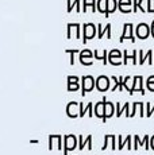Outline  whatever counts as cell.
Here are the masks:
<instances>
[{
	"label": "cell",
	"mask_w": 154,
	"mask_h": 155,
	"mask_svg": "<svg viewBox=\"0 0 154 155\" xmlns=\"http://www.w3.org/2000/svg\"><path fill=\"white\" fill-rule=\"evenodd\" d=\"M64 142H65V148H64V154H68L70 150H75V147H76V143H77V139H76V136H73V135H66L64 138Z\"/></svg>",
	"instance_id": "cell-1"
},
{
	"label": "cell",
	"mask_w": 154,
	"mask_h": 155,
	"mask_svg": "<svg viewBox=\"0 0 154 155\" xmlns=\"http://www.w3.org/2000/svg\"><path fill=\"white\" fill-rule=\"evenodd\" d=\"M79 88H80V86H79V84H77V81H73V84L69 81V85H68V91H70V92H72V91H73V92H76Z\"/></svg>",
	"instance_id": "cell-16"
},
{
	"label": "cell",
	"mask_w": 154,
	"mask_h": 155,
	"mask_svg": "<svg viewBox=\"0 0 154 155\" xmlns=\"http://www.w3.org/2000/svg\"><path fill=\"white\" fill-rule=\"evenodd\" d=\"M104 112H105V101L103 100L95 105V113H96L97 116H103V117H104Z\"/></svg>",
	"instance_id": "cell-10"
},
{
	"label": "cell",
	"mask_w": 154,
	"mask_h": 155,
	"mask_svg": "<svg viewBox=\"0 0 154 155\" xmlns=\"http://www.w3.org/2000/svg\"><path fill=\"white\" fill-rule=\"evenodd\" d=\"M77 108H80L79 103H69L68 104V115L70 116V117H77Z\"/></svg>",
	"instance_id": "cell-8"
},
{
	"label": "cell",
	"mask_w": 154,
	"mask_h": 155,
	"mask_svg": "<svg viewBox=\"0 0 154 155\" xmlns=\"http://www.w3.org/2000/svg\"><path fill=\"white\" fill-rule=\"evenodd\" d=\"M153 53H154V51L149 50V51H147V54H146V55H143V51H139V54H141V61H139V64L142 65L145 61H146V59H149L150 64H153V61H152V55H153Z\"/></svg>",
	"instance_id": "cell-14"
},
{
	"label": "cell",
	"mask_w": 154,
	"mask_h": 155,
	"mask_svg": "<svg viewBox=\"0 0 154 155\" xmlns=\"http://www.w3.org/2000/svg\"><path fill=\"white\" fill-rule=\"evenodd\" d=\"M87 57H92V51H89V50H84V51L81 53V57H80L81 62L84 61V58H87Z\"/></svg>",
	"instance_id": "cell-18"
},
{
	"label": "cell",
	"mask_w": 154,
	"mask_h": 155,
	"mask_svg": "<svg viewBox=\"0 0 154 155\" xmlns=\"http://www.w3.org/2000/svg\"><path fill=\"white\" fill-rule=\"evenodd\" d=\"M79 105H80V116H81V117H84V115H85V112H87V111H89V116H91V117L93 116V112H92V107L93 105H92V103H88V105L85 107V108H84V104H82V103H80Z\"/></svg>",
	"instance_id": "cell-11"
},
{
	"label": "cell",
	"mask_w": 154,
	"mask_h": 155,
	"mask_svg": "<svg viewBox=\"0 0 154 155\" xmlns=\"http://www.w3.org/2000/svg\"><path fill=\"white\" fill-rule=\"evenodd\" d=\"M120 55H122V53H120L119 50H112V51L109 53V59H112L114 57H116L118 58V57H120Z\"/></svg>",
	"instance_id": "cell-19"
},
{
	"label": "cell",
	"mask_w": 154,
	"mask_h": 155,
	"mask_svg": "<svg viewBox=\"0 0 154 155\" xmlns=\"http://www.w3.org/2000/svg\"><path fill=\"white\" fill-rule=\"evenodd\" d=\"M105 101V97H104ZM114 113V104L109 103V101H105V112H104V117H103V121H105V119L109 117V116Z\"/></svg>",
	"instance_id": "cell-13"
},
{
	"label": "cell",
	"mask_w": 154,
	"mask_h": 155,
	"mask_svg": "<svg viewBox=\"0 0 154 155\" xmlns=\"http://www.w3.org/2000/svg\"><path fill=\"white\" fill-rule=\"evenodd\" d=\"M93 85H95V81L91 76H87V77H82V91H81V94L85 96V92L88 91H92L93 89Z\"/></svg>",
	"instance_id": "cell-2"
},
{
	"label": "cell",
	"mask_w": 154,
	"mask_h": 155,
	"mask_svg": "<svg viewBox=\"0 0 154 155\" xmlns=\"http://www.w3.org/2000/svg\"><path fill=\"white\" fill-rule=\"evenodd\" d=\"M96 88L99 89L100 92H104L109 89V80L105 76H100L96 81Z\"/></svg>",
	"instance_id": "cell-5"
},
{
	"label": "cell",
	"mask_w": 154,
	"mask_h": 155,
	"mask_svg": "<svg viewBox=\"0 0 154 155\" xmlns=\"http://www.w3.org/2000/svg\"><path fill=\"white\" fill-rule=\"evenodd\" d=\"M107 4H108V7H107V15H105V16H108L109 12H114L115 11V7H116V0H107Z\"/></svg>",
	"instance_id": "cell-15"
},
{
	"label": "cell",
	"mask_w": 154,
	"mask_h": 155,
	"mask_svg": "<svg viewBox=\"0 0 154 155\" xmlns=\"http://www.w3.org/2000/svg\"><path fill=\"white\" fill-rule=\"evenodd\" d=\"M134 140H135V150H137L138 148V146H143L145 144V147H146V150H149V136H145V139L143 140H141V139H139V136L138 135H135L134 136Z\"/></svg>",
	"instance_id": "cell-9"
},
{
	"label": "cell",
	"mask_w": 154,
	"mask_h": 155,
	"mask_svg": "<svg viewBox=\"0 0 154 155\" xmlns=\"http://www.w3.org/2000/svg\"><path fill=\"white\" fill-rule=\"evenodd\" d=\"M68 2H69V5H70V0H68ZM79 3H80V0H76V3H75V5L77 7V12H80V8H79ZM70 11H72V5H70V7H68V12H70Z\"/></svg>",
	"instance_id": "cell-21"
},
{
	"label": "cell",
	"mask_w": 154,
	"mask_h": 155,
	"mask_svg": "<svg viewBox=\"0 0 154 155\" xmlns=\"http://www.w3.org/2000/svg\"><path fill=\"white\" fill-rule=\"evenodd\" d=\"M142 77L141 76H137V77H134V86L131 88V92H130V94H132L134 92H137L139 91L142 94H145V89L142 88Z\"/></svg>",
	"instance_id": "cell-6"
},
{
	"label": "cell",
	"mask_w": 154,
	"mask_h": 155,
	"mask_svg": "<svg viewBox=\"0 0 154 155\" xmlns=\"http://www.w3.org/2000/svg\"><path fill=\"white\" fill-rule=\"evenodd\" d=\"M152 35L154 37V23H152Z\"/></svg>",
	"instance_id": "cell-25"
},
{
	"label": "cell",
	"mask_w": 154,
	"mask_h": 155,
	"mask_svg": "<svg viewBox=\"0 0 154 155\" xmlns=\"http://www.w3.org/2000/svg\"><path fill=\"white\" fill-rule=\"evenodd\" d=\"M123 30H124V31H123L122 37H120V42H123V41L126 39V38L134 42L135 38H134V35H132V25L127 23V25H124V26H123Z\"/></svg>",
	"instance_id": "cell-3"
},
{
	"label": "cell",
	"mask_w": 154,
	"mask_h": 155,
	"mask_svg": "<svg viewBox=\"0 0 154 155\" xmlns=\"http://www.w3.org/2000/svg\"><path fill=\"white\" fill-rule=\"evenodd\" d=\"M150 32H152V30H149V26H147V25H145V23L138 25V27H137L138 38H141V39H146V38L149 37Z\"/></svg>",
	"instance_id": "cell-4"
},
{
	"label": "cell",
	"mask_w": 154,
	"mask_h": 155,
	"mask_svg": "<svg viewBox=\"0 0 154 155\" xmlns=\"http://www.w3.org/2000/svg\"><path fill=\"white\" fill-rule=\"evenodd\" d=\"M150 147H152L153 150H154V136H152V138H150Z\"/></svg>",
	"instance_id": "cell-23"
},
{
	"label": "cell",
	"mask_w": 154,
	"mask_h": 155,
	"mask_svg": "<svg viewBox=\"0 0 154 155\" xmlns=\"http://www.w3.org/2000/svg\"><path fill=\"white\" fill-rule=\"evenodd\" d=\"M84 43L87 42L88 38L95 37V26L93 25H84Z\"/></svg>",
	"instance_id": "cell-7"
},
{
	"label": "cell",
	"mask_w": 154,
	"mask_h": 155,
	"mask_svg": "<svg viewBox=\"0 0 154 155\" xmlns=\"http://www.w3.org/2000/svg\"><path fill=\"white\" fill-rule=\"evenodd\" d=\"M147 88H149V91L154 92V76H150L147 80Z\"/></svg>",
	"instance_id": "cell-17"
},
{
	"label": "cell",
	"mask_w": 154,
	"mask_h": 155,
	"mask_svg": "<svg viewBox=\"0 0 154 155\" xmlns=\"http://www.w3.org/2000/svg\"><path fill=\"white\" fill-rule=\"evenodd\" d=\"M79 140H80V150H84V146L85 144H88V148H89V150H92V144H91V143H92V136H91V135H88L85 140L82 139V136H80Z\"/></svg>",
	"instance_id": "cell-12"
},
{
	"label": "cell",
	"mask_w": 154,
	"mask_h": 155,
	"mask_svg": "<svg viewBox=\"0 0 154 155\" xmlns=\"http://www.w3.org/2000/svg\"><path fill=\"white\" fill-rule=\"evenodd\" d=\"M146 108H147V113H146V115H147V117H150V116H152V113H153V111H154V108H152V107H150L149 103L146 104Z\"/></svg>",
	"instance_id": "cell-22"
},
{
	"label": "cell",
	"mask_w": 154,
	"mask_h": 155,
	"mask_svg": "<svg viewBox=\"0 0 154 155\" xmlns=\"http://www.w3.org/2000/svg\"><path fill=\"white\" fill-rule=\"evenodd\" d=\"M66 53H70V57H72V58H70V65H73L75 64V53H77L76 50H66Z\"/></svg>",
	"instance_id": "cell-20"
},
{
	"label": "cell",
	"mask_w": 154,
	"mask_h": 155,
	"mask_svg": "<svg viewBox=\"0 0 154 155\" xmlns=\"http://www.w3.org/2000/svg\"><path fill=\"white\" fill-rule=\"evenodd\" d=\"M68 80H69V81H77V80H79V78H77L76 76H73V77L70 76V77H69V78H68Z\"/></svg>",
	"instance_id": "cell-24"
}]
</instances>
